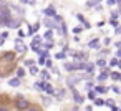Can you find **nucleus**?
<instances>
[{"mask_svg": "<svg viewBox=\"0 0 121 111\" xmlns=\"http://www.w3.org/2000/svg\"><path fill=\"white\" fill-rule=\"evenodd\" d=\"M101 43H103V45H104V47H108V45H109V43H111V38H109V37H104V38H103V42H101Z\"/></svg>", "mask_w": 121, "mask_h": 111, "instance_id": "e433bc0d", "label": "nucleus"}, {"mask_svg": "<svg viewBox=\"0 0 121 111\" xmlns=\"http://www.w3.org/2000/svg\"><path fill=\"white\" fill-rule=\"evenodd\" d=\"M93 88H95V83H93V81H86V83H85V88H83V90H86V91H91Z\"/></svg>", "mask_w": 121, "mask_h": 111, "instance_id": "bb28decb", "label": "nucleus"}, {"mask_svg": "<svg viewBox=\"0 0 121 111\" xmlns=\"http://www.w3.org/2000/svg\"><path fill=\"white\" fill-rule=\"evenodd\" d=\"M0 38H2V33H0Z\"/></svg>", "mask_w": 121, "mask_h": 111, "instance_id": "4d7b16f0", "label": "nucleus"}, {"mask_svg": "<svg viewBox=\"0 0 121 111\" xmlns=\"http://www.w3.org/2000/svg\"><path fill=\"white\" fill-rule=\"evenodd\" d=\"M43 15H45L47 18H55L58 13H56V9H55L53 5H48L47 9H43Z\"/></svg>", "mask_w": 121, "mask_h": 111, "instance_id": "423d86ee", "label": "nucleus"}, {"mask_svg": "<svg viewBox=\"0 0 121 111\" xmlns=\"http://www.w3.org/2000/svg\"><path fill=\"white\" fill-rule=\"evenodd\" d=\"M109 78L114 80V81H118V80H119V73H118V71H109Z\"/></svg>", "mask_w": 121, "mask_h": 111, "instance_id": "cd10ccee", "label": "nucleus"}, {"mask_svg": "<svg viewBox=\"0 0 121 111\" xmlns=\"http://www.w3.org/2000/svg\"><path fill=\"white\" fill-rule=\"evenodd\" d=\"M45 93H47L48 96H55V94H56V90H55V86H53L52 83H47V86H45Z\"/></svg>", "mask_w": 121, "mask_h": 111, "instance_id": "ddd939ff", "label": "nucleus"}, {"mask_svg": "<svg viewBox=\"0 0 121 111\" xmlns=\"http://www.w3.org/2000/svg\"><path fill=\"white\" fill-rule=\"evenodd\" d=\"M104 106H108V108L114 106V99H113V98H108V99H104Z\"/></svg>", "mask_w": 121, "mask_h": 111, "instance_id": "c85d7f7f", "label": "nucleus"}, {"mask_svg": "<svg viewBox=\"0 0 121 111\" xmlns=\"http://www.w3.org/2000/svg\"><path fill=\"white\" fill-rule=\"evenodd\" d=\"M27 111H42V108H40V106H37V104H32Z\"/></svg>", "mask_w": 121, "mask_h": 111, "instance_id": "c9c22d12", "label": "nucleus"}, {"mask_svg": "<svg viewBox=\"0 0 121 111\" xmlns=\"http://www.w3.org/2000/svg\"><path fill=\"white\" fill-rule=\"evenodd\" d=\"M114 47H116L118 50H121V40H119V42H116V43H114Z\"/></svg>", "mask_w": 121, "mask_h": 111, "instance_id": "09e8293b", "label": "nucleus"}, {"mask_svg": "<svg viewBox=\"0 0 121 111\" xmlns=\"http://www.w3.org/2000/svg\"><path fill=\"white\" fill-rule=\"evenodd\" d=\"M43 38L48 40V42H53V30H47V32L43 33Z\"/></svg>", "mask_w": 121, "mask_h": 111, "instance_id": "aec40b11", "label": "nucleus"}, {"mask_svg": "<svg viewBox=\"0 0 121 111\" xmlns=\"http://www.w3.org/2000/svg\"><path fill=\"white\" fill-rule=\"evenodd\" d=\"M93 91H95L96 94H98V93H99V94H103V93H108V88H106L104 85H95Z\"/></svg>", "mask_w": 121, "mask_h": 111, "instance_id": "f3484780", "label": "nucleus"}, {"mask_svg": "<svg viewBox=\"0 0 121 111\" xmlns=\"http://www.w3.org/2000/svg\"><path fill=\"white\" fill-rule=\"evenodd\" d=\"M109 78V68H104L98 76H96V83H103L104 80H108Z\"/></svg>", "mask_w": 121, "mask_h": 111, "instance_id": "1a4fd4ad", "label": "nucleus"}, {"mask_svg": "<svg viewBox=\"0 0 121 111\" xmlns=\"http://www.w3.org/2000/svg\"><path fill=\"white\" fill-rule=\"evenodd\" d=\"M2 5H4V4H2V2H0V9H2Z\"/></svg>", "mask_w": 121, "mask_h": 111, "instance_id": "5fc2aeb1", "label": "nucleus"}, {"mask_svg": "<svg viewBox=\"0 0 121 111\" xmlns=\"http://www.w3.org/2000/svg\"><path fill=\"white\" fill-rule=\"evenodd\" d=\"M106 5H108V7H113V5H116V2H114V0H108Z\"/></svg>", "mask_w": 121, "mask_h": 111, "instance_id": "c03bdc74", "label": "nucleus"}, {"mask_svg": "<svg viewBox=\"0 0 121 111\" xmlns=\"http://www.w3.org/2000/svg\"><path fill=\"white\" fill-rule=\"evenodd\" d=\"M85 71H86V75L93 76V73H95V63H86L85 65Z\"/></svg>", "mask_w": 121, "mask_h": 111, "instance_id": "6ab92c4d", "label": "nucleus"}, {"mask_svg": "<svg viewBox=\"0 0 121 111\" xmlns=\"http://www.w3.org/2000/svg\"><path fill=\"white\" fill-rule=\"evenodd\" d=\"M52 73H53V75H56V76H58V75H60V70H58V68H56V66H53V68H52Z\"/></svg>", "mask_w": 121, "mask_h": 111, "instance_id": "79ce46f5", "label": "nucleus"}, {"mask_svg": "<svg viewBox=\"0 0 121 111\" xmlns=\"http://www.w3.org/2000/svg\"><path fill=\"white\" fill-rule=\"evenodd\" d=\"M55 58H56V60H65V58H66V55H65L63 51H60V53H56V55H55Z\"/></svg>", "mask_w": 121, "mask_h": 111, "instance_id": "72a5a7b5", "label": "nucleus"}, {"mask_svg": "<svg viewBox=\"0 0 121 111\" xmlns=\"http://www.w3.org/2000/svg\"><path fill=\"white\" fill-rule=\"evenodd\" d=\"M81 32H83L81 27H75V28H73V33H81Z\"/></svg>", "mask_w": 121, "mask_h": 111, "instance_id": "a19ab883", "label": "nucleus"}, {"mask_svg": "<svg viewBox=\"0 0 121 111\" xmlns=\"http://www.w3.org/2000/svg\"><path fill=\"white\" fill-rule=\"evenodd\" d=\"M15 73H17L15 76H17L18 80H22V78H25V76H27V71H25V68H23V66H17Z\"/></svg>", "mask_w": 121, "mask_h": 111, "instance_id": "dca6fc26", "label": "nucleus"}, {"mask_svg": "<svg viewBox=\"0 0 121 111\" xmlns=\"http://www.w3.org/2000/svg\"><path fill=\"white\" fill-rule=\"evenodd\" d=\"M93 104H95V106H104V99L99 98V96H96V99L93 101Z\"/></svg>", "mask_w": 121, "mask_h": 111, "instance_id": "393cba45", "label": "nucleus"}, {"mask_svg": "<svg viewBox=\"0 0 121 111\" xmlns=\"http://www.w3.org/2000/svg\"><path fill=\"white\" fill-rule=\"evenodd\" d=\"M76 18L80 20V23L83 25V28H86V30H88V28H91V25H90V23L86 22V18H85V17H83L81 13H76Z\"/></svg>", "mask_w": 121, "mask_h": 111, "instance_id": "4468645a", "label": "nucleus"}, {"mask_svg": "<svg viewBox=\"0 0 121 111\" xmlns=\"http://www.w3.org/2000/svg\"><path fill=\"white\" fill-rule=\"evenodd\" d=\"M118 111H121V106H119V109H118Z\"/></svg>", "mask_w": 121, "mask_h": 111, "instance_id": "6e6d98bb", "label": "nucleus"}, {"mask_svg": "<svg viewBox=\"0 0 121 111\" xmlns=\"http://www.w3.org/2000/svg\"><path fill=\"white\" fill-rule=\"evenodd\" d=\"M20 23H22V20H20V18L12 17V18L7 22V25H5V27H7V28H15V30H18V28H20Z\"/></svg>", "mask_w": 121, "mask_h": 111, "instance_id": "0eeeda50", "label": "nucleus"}, {"mask_svg": "<svg viewBox=\"0 0 121 111\" xmlns=\"http://www.w3.org/2000/svg\"><path fill=\"white\" fill-rule=\"evenodd\" d=\"M118 17H119V13H118L116 10H113V12H111V18H114V20H118Z\"/></svg>", "mask_w": 121, "mask_h": 111, "instance_id": "ea45409f", "label": "nucleus"}, {"mask_svg": "<svg viewBox=\"0 0 121 111\" xmlns=\"http://www.w3.org/2000/svg\"><path fill=\"white\" fill-rule=\"evenodd\" d=\"M88 48H91V50H95V51H99V50H101V42H99V38H93V40H90Z\"/></svg>", "mask_w": 121, "mask_h": 111, "instance_id": "6e6552de", "label": "nucleus"}, {"mask_svg": "<svg viewBox=\"0 0 121 111\" xmlns=\"http://www.w3.org/2000/svg\"><path fill=\"white\" fill-rule=\"evenodd\" d=\"M88 98H90L91 101H95V99H96V93H95L93 90H91V91H88Z\"/></svg>", "mask_w": 121, "mask_h": 111, "instance_id": "f704fd0d", "label": "nucleus"}, {"mask_svg": "<svg viewBox=\"0 0 121 111\" xmlns=\"http://www.w3.org/2000/svg\"><path fill=\"white\" fill-rule=\"evenodd\" d=\"M116 58H118V60H121V50H118V51H116Z\"/></svg>", "mask_w": 121, "mask_h": 111, "instance_id": "3c124183", "label": "nucleus"}, {"mask_svg": "<svg viewBox=\"0 0 121 111\" xmlns=\"http://www.w3.org/2000/svg\"><path fill=\"white\" fill-rule=\"evenodd\" d=\"M9 7H12L10 10H13V12H17V13H18V17H23V15H25V10H23V9H22L20 5H15V4H10Z\"/></svg>", "mask_w": 121, "mask_h": 111, "instance_id": "9b49d317", "label": "nucleus"}, {"mask_svg": "<svg viewBox=\"0 0 121 111\" xmlns=\"http://www.w3.org/2000/svg\"><path fill=\"white\" fill-rule=\"evenodd\" d=\"M118 63H119V60L114 56V58H111L109 60V66H118Z\"/></svg>", "mask_w": 121, "mask_h": 111, "instance_id": "7c9ffc66", "label": "nucleus"}, {"mask_svg": "<svg viewBox=\"0 0 121 111\" xmlns=\"http://www.w3.org/2000/svg\"><path fill=\"white\" fill-rule=\"evenodd\" d=\"M30 106H32L30 99H27V98H13V108L17 111H27Z\"/></svg>", "mask_w": 121, "mask_h": 111, "instance_id": "f03ea898", "label": "nucleus"}, {"mask_svg": "<svg viewBox=\"0 0 121 111\" xmlns=\"http://www.w3.org/2000/svg\"><path fill=\"white\" fill-rule=\"evenodd\" d=\"M28 73L33 76V75H38V73H40V70H38V66L35 65V66H30V68H28Z\"/></svg>", "mask_w": 121, "mask_h": 111, "instance_id": "5701e85b", "label": "nucleus"}, {"mask_svg": "<svg viewBox=\"0 0 121 111\" xmlns=\"http://www.w3.org/2000/svg\"><path fill=\"white\" fill-rule=\"evenodd\" d=\"M109 88H111V91H113V93L121 94V90H119V86H118V85H113V86H109Z\"/></svg>", "mask_w": 121, "mask_h": 111, "instance_id": "c756f323", "label": "nucleus"}, {"mask_svg": "<svg viewBox=\"0 0 121 111\" xmlns=\"http://www.w3.org/2000/svg\"><path fill=\"white\" fill-rule=\"evenodd\" d=\"M85 111H93V106H85Z\"/></svg>", "mask_w": 121, "mask_h": 111, "instance_id": "603ef678", "label": "nucleus"}, {"mask_svg": "<svg viewBox=\"0 0 121 111\" xmlns=\"http://www.w3.org/2000/svg\"><path fill=\"white\" fill-rule=\"evenodd\" d=\"M70 91H71V96H73V101L80 106V104H83L85 103V96H81L80 94V91L76 90V88H70Z\"/></svg>", "mask_w": 121, "mask_h": 111, "instance_id": "39448f33", "label": "nucleus"}, {"mask_svg": "<svg viewBox=\"0 0 121 111\" xmlns=\"http://www.w3.org/2000/svg\"><path fill=\"white\" fill-rule=\"evenodd\" d=\"M37 63H38V65H45V58H42V56H40V58H38V61H37Z\"/></svg>", "mask_w": 121, "mask_h": 111, "instance_id": "a18cd8bd", "label": "nucleus"}, {"mask_svg": "<svg viewBox=\"0 0 121 111\" xmlns=\"http://www.w3.org/2000/svg\"><path fill=\"white\" fill-rule=\"evenodd\" d=\"M9 96L7 94H0V106H2V103H4V106H7V103H9Z\"/></svg>", "mask_w": 121, "mask_h": 111, "instance_id": "a878e982", "label": "nucleus"}, {"mask_svg": "<svg viewBox=\"0 0 121 111\" xmlns=\"http://www.w3.org/2000/svg\"><path fill=\"white\" fill-rule=\"evenodd\" d=\"M85 65L86 63H81V61H65L63 63V66H65V70L66 71H85Z\"/></svg>", "mask_w": 121, "mask_h": 111, "instance_id": "f257e3e1", "label": "nucleus"}, {"mask_svg": "<svg viewBox=\"0 0 121 111\" xmlns=\"http://www.w3.org/2000/svg\"><path fill=\"white\" fill-rule=\"evenodd\" d=\"M45 86H47V81H42V80H38V81L33 85V88H35L37 91H40V93L45 91Z\"/></svg>", "mask_w": 121, "mask_h": 111, "instance_id": "f8f14e48", "label": "nucleus"}, {"mask_svg": "<svg viewBox=\"0 0 121 111\" xmlns=\"http://www.w3.org/2000/svg\"><path fill=\"white\" fill-rule=\"evenodd\" d=\"M9 85H10L12 88H18V86L22 85V80H18L17 76H13V78H10V80H9Z\"/></svg>", "mask_w": 121, "mask_h": 111, "instance_id": "a211bd4d", "label": "nucleus"}, {"mask_svg": "<svg viewBox=\"0 0 121 111\" xmlns=\"http://www.w3.org/2000/svg\"><path fill=\"white\" fill-rule=\"evenodd\" d=\"M42 48H45V51H50V50L53 48V42H45V43H42Z\"/></svg>", "mask_w": 121, "mask_h": 111, "instance_id": "4be33fe9", "label": "nucleus"}, {"mask_svg": "<svg viewBox=\"0 0 121 111\" xmlns=\"http://www.w3.org/2000/svg\"><path fill=\"white\" fill-rule=\"evenodd\" d=\"M32 28H33V32L37 33V32H38V28H40V23H33V27H32Z\"/></svg>", "mask_w": 121, "mask_h": 111, "instance_id": "37998d69", "label": "nucleus"}, {"mask_svg": "<svg viewBox=\"0 0 121 111\" xmlns=\"http://www.w3.org/2000/svg\"><path fill=\"white\" fill-rule=\"evenodd\" d=\"M78 81H83V75H68V78H66V83H68V88H75V85L78 83Z\"/></svg>", "mask_w": 121, "mask_h": 111, "instance_id": "20e7f679", "label": "nucleus"}, {"mask_svg": "<svg viewBox=\"0 0 121 111\" xmlns=\"http://www.w3.org/2000/svg\"><path fill=\"white\" fill-rule=\"evenodd\" d=\"M0 111H10V108H7V106H0Z\"/></svg>", "mask_w": 121, "mask_h": 111, "instance_id": "8fccbe9b", "label": "nucleus"}, {"mask_svg": "<svg viewBox=\"0 0 121 111\" xmlns=\"http://www.w3.org/2000/svg\"><path fill=\"white\" fill-rule=\"evenodd\" d=\"M71 111H80V108H78V106H75V108H71Z\"/></svg>", "mask_w": 121, "mask_h": 111, "instance_id": "864d4df0", "label": "nucleus"}, {"mask_svg": "<svg viewBox=\"0 0 121 111\" xmlns=\"http://www.w3.org/2000/svg\"><path fill=\"white\" fill-rule=\"evenodd\" d=\"M114 33L119 35V33H121V27H116V28H114Z\"/></svg>", "mask_w": 121, "mask_h": 111, "instance_id": "de8ad7c7", "label": "nucleus"}, {"mask_svg": "<svg viewBox=\"0 0 121 111\" xmlns=\"http://www.w3.org/2000/svg\"><path fill=\"white\" fill-rule=\"evenodd\" d=\"M42 103H43V106H50L52 104V98L50 96H42Z\"/></svg>", "mask_w": 121, "mask_h": 111, "instance_id": "b1692460", "label": "nucleus"}, {"mask_svg": "<svg viewBox=\"0 0 121 111\" xmlns=\"http://www.w3.org/2000/svg\"><path fill=\"white\" fill-rule=\"evenodd\" d=\"M95 66H98V68L104 70V68H108V61H106L104 58H98V60L95 61Z\"/></svg>", "mask_w": 121, "mask_h": 111, "instance_id": "2eb2a0df", "label": "nucleus"}, {"mask_svg": "<svg viewBox=\"0 0 121 111\" xmlns=\"http://www.w3.org/2000/svg\"><path fill=\"white\" fill-rule=\"evenodd\" d=\"M9 35H10V33H9L7 30H5V32H2V38H0V40H4V42H5V40L9 38Z\"/></svg>", "mask_w": 121, "mask_h": 111, "instance_id": "58836bf2", "label": "nucleus"}, {"mask_svg": "<svg viewBox=\"0 0 121 111\" xmlns=\"http://www.w3.org/2000/svg\"><path fill=\"white\" fill-rule=\"evenodd\" d=\"M35 60L33 58H27V60H23V66H27V68H30V66H35Z\"/></svg>", "mask_w": 121, "mask_h": 111, "instance_id": "412c9836", "label": "nucleus"}, {"mask_svg": "<svg viewBox=\"0 0 121 111\" xmlns=\"http://www.w3.org/2000/svg\"><path fill=\"white\" fill-rule=\"evenodd\" d=\"M27 50H28V47L23 43V40H22V38H17V40H15V53H17V56L22 55V53H25Z\"/></svg>", "mask_w": 121, "mask_h": 111, "instance_id": "7ed1b4c3", "label": "nucleus"}, {"mask_svg": "<svg viewBox=\"0 0 121 111\" xmlns=\"http://www.w3.org/2000/svg\"><path fill=\"white\" fill-rule=\"evenodd\" d=\"M109 25L116 28V27H119V20H114V18H111V20H109Z\"/></svg>", "mask_w": 121, "mask_h": 111, "instance_id": "473e14b6", "label": "nucleus"}, {"mask_svg": "<svg viewBox=\"0 0 121 111\" xmlns=\"http://www.w3.org/2000/svg\"><path fill=\"white\" fill-rule=\"evenodd\" d=\"M22 4H23V5H30V7H33V5H35V2H33V0H23Z\"/></svg>", "mask_w": 121, "mask_h": 111, "instance_id": "4c0bfd02", "label": "nucleus"}, {"mask_svg": "<svg viewBox=\"0 0 121 111\" xmlns=\"http://www.w3.org/2000/svg\"><path fill=\"white\" fill-rule=\"evenodd\" d=\"M38 75H40V80H42V81L50 83V76H52V75H50V71H48V70H40V73H38Z\"/></svg>", "mask_w": 121, "mask_h": 111, "instance_id": "9d476101", "label": "nucleus"}, {"mask_svg": "<svg viewBox=\"0 0 121 111\" xmlns=\"http://www.w3.org/2000/svg\"><path fill=\"white\" fill-rule=\"evenodd\" d=\"M104 23H106V22H104V20H99V22H98V23H96V27H103V25H104Z\"/></svg>", "mask_w": 121, "mask_h": 111, "instance_id": "49530a36", "label": "nucleus"}, {"mask_svg": "<svg viewBox=\"0 0 121 111\" xmlns=\"http://www.w3.org/2000/svg\"><path fill=\"white\" fill-rule=\"evenodd\" d=\"M45 66L52 70V68H53V60H52V58H48V60H45Z\"/></svg>", "mask_w": 121, "mask_h": 111, "instance_id": "2f4dec72", "label": "nucleus"}]
</instances>
